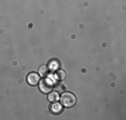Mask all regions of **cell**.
<instances>
[{
  "mask_svg": "<svg viewBox=\"0 0 126 120\" xmlns=\"http://www.w3.org/2000/svg\"><path fill=\"white\" fill-rule=\"evenodd\" d=\"M40 91L42 92H44V94H50L51 91H52V88H54V83L51 82V80L48 79H46V80H43V82L40 83Z\"/></svg>",
  "mask_w": 126,
  "mask_h": 120,
  "instance_id": "cell-2",
  "label": "cell"
},
{
  "mask_svg": "<svg viewBox=\"0 0 126 120\" xmlns=\"http://www.w3.org/2000/svg\"><path fill=\"white\" fill-rule=\"evenodd\" d=\"M59 99H61V103H62L63 107H73V106H75V103H77L75 95H73L71 92H64V94H62L59 96Z\"/></svg>",
  "mask_w": 126,
  "mask_h": 120,
  "instance_id": "cell-1",
  "label": "cell"
},
{
  "mask_svg": "<svg viewBox=\"0 0 126 120\" xmlns=\"http://www.w3.org/2000/svg\"><path fill=\"white\" fill-rule=\"evenodd\" d=\"M61 109H62L61 104H56V103L51 107V111H52V112H55V113H59V112H61Z\"/></svg>",
  "mask_w": 126,
  "mask_h": 120,
  "instance_id": "cell-5",
  "label": "cell"
},
{
  "mask_svg": "<svg viewBox=\"0 0 126 120\" xmlns=\"http://www.w3.org/2000/svg\"><path fill=\"white\" fill-rule=\"evenodd\" d=\"M47 72H48V67H42L40 68V75L42 76H46Z\"/></svg>",
  "mask_w": 126,
  "mask_h": 120,
  "instance_id": "cell-6",
  "label": "cell"
},
{
  "mask_svg": "<svg viewBox=\"0 0 126 120\" xmlns=\"http://www.w3.org/2000/svg\"><path fill=\"white\" fill-rule=\"evenodd\" d=\"M58 99H59L58 92H50V96H48V100L50 101H56Z\"/></svg>",
  "mask_w": 126,
  "mask_h": 120,
  "instance_id": "cell-4",
  "label": "cell"
},
{
  "mask_svg": "<svg viewBox=\"0 0 126 120\" xmlns=\"http://www.w3.org/2000/svg\"><path fill=\"white\" fill-rule=\"evenodd\" d=\"M66 76V73H64V72H58V76H56V79H63V77H64Z\"/></svg>",
  "mask_w": 126,
  "mask_h": 120,
  "instance_id": "cell-7",
  "label": "cell"
},
{
  "mask_svg": "<svg viewBox=\"0 0 126 120\" xmlns=\"http://www.w3.org/2000/svg\"><path fill=\"white\" fill-rule=\"evenodd\" d=\"M39 75L35 73V72H31V73L27 76V82H28L30 85H36V84H39Z\"/></svg>",
  "mask_w": 126,
  "mask_h": 120,
  "instance_id": "cell-3",
  "label": "cell"
}]
</instances>
